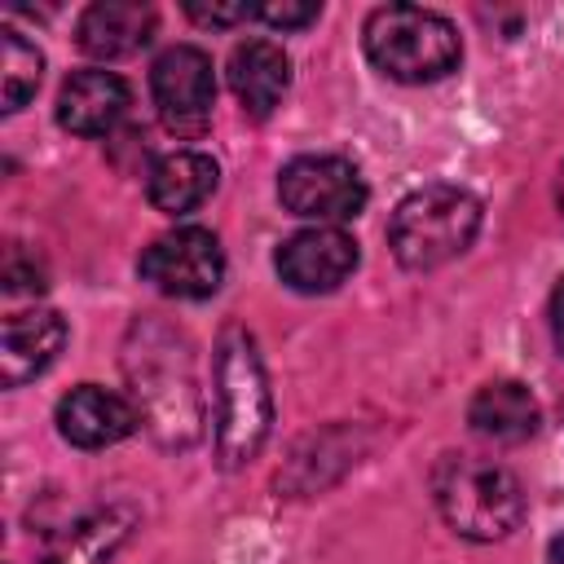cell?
I'll list each match as a JSON object with an SVG mask.
<instances>
[{"label": "cell", "instance_id": "obj_1", "mask_svg": "<svg viewBox=\"0 0 564 564\" xmlns=\"http://www.w3.org/2000/svg\"><path fill=\"white\" fill-rule=\"evenodd\" d=\"M123 370L137 392V414L159 445L185 449L203 436V392L181 330L163 322H137L128 335Z\"/></svg>", "mask_w": 564, "mask_h": 564}, {"label": "cell", "instance_id": "obj_2", "mask_svg": "<svg viewBox=\"0 0 564 564\" xmlns=\"http://www.w3.org/2000/svg\"><path fill=\"white\" fill-rule=\"evenodd\" d=\"M273 423L269 379L256 339L229 326L216 344V454L220 467H242L260 454Z\"/></svg>", "mask_w": 564, "mask_h": 564}, {"label": "cell", "instance_id": "obj_3", "mask_svg": "<svg viewBox=\"0 0 564 564\" xmlns=\"http://www.w3.org/2000/svg\"><path fill=\"white\" fill-rule=\"evenodd\" d=\"M432 498L445 524L471 542H498L524 520L520 480L507 467L471 454H445L432 467Z\"/></svg>", "mask_w": 564, "mask_h": 564}, {"label": "cell", "instance_id": "obj_4", "mask_svg": "<svg viewBox=\"0 0 564 564\" xmlns=\"http://www.w3.org/2000/svg\"><path fill=\"white\" fill-rule=\"evenodd\" d=\"M480 229V203L458 185H423L405 194L388 220V247L401 269L427 273L471 247Z\"/></svg>", "mask_w": 564, "mask_h": 564}, {"label": "cell", "instance_id": "obj_5", "mask_svg": "<svg viewBox=\"0 0 564 564\" xmlns=\"http://www.w3.org/2000/svg\"><path fill=\"white\" fill-rule=\"evenodd\" d=\"M366 57L401 84H432L449 75L463 57L458 31L449 18L419 9V4H383L361 26Z\"/></svg>", "mask_w": 564, "mask_h": 564}, {"label": "cell", "instance_id": "obj_6", "mask_svg": "<svg viewBox=\"0 0 564 564\" xmlns=\"http://www.w3.org/2000/svg\"><path fill=\"white\" fill-rule=\"evenodd\" d=\"M278 198L291 216H304L317 225H339L366 207V181L339 154H300L282 167Z\"/></svg>", "mask_w": 564, "mask_h": 564}, {"label": "cell", "instance_id": "obj_7", "mask_svg": "<svg viewBox=\"0 0 564 564\" xmlns=\"http://www.w3.org/2000/svg\"><path fill=\"white\" fill-rule=\"evenodd\" d=\"M150 93L159 106V119L176 137H198L216 106V75L212 57L198 44H172L150 66Z\"/></svg>", "mask_w": 564, "mask_h": 564}, {"label": "cell", "instance_id": "obj_8", "mask_svg": "<svg viewBox=\"0 0 564 564\" xmlns=\"http://www.w3.org/2000/svg\"><path fill=\"white\" fill-rule=\"evenodd\" d=\"M141 278L176 300H203L225 278V251L207 229H172L141 251Z\"/></svg>", "mask_w": 564, "mask_h": 564}, {"label": "cell", "instance_id": "obj_9", "mask_svg": "<svg viewBox=\"0 0 564 564\" xmlns=\"http://www.w3.org/2000/svg\"><path fill=\"white\" fill-rule=\"evenodd\" d=\"M278 278L300 295H326L357 269V242L335 225H313L291 234L278 256Z\"/></svg>", "mask_w": 564, "mask_h": 564}, {"label": "cell", "instance_id": "obj_10", "mask_svg": "<svg viewBox=\"0 0 564 564\" xmlns=\"http://www.w3.org/2000/svg\"><path fill=\"white\" fill-rule=\"evenodd\" d=\"M132 427H137V410L97 383H79L57 401V432L79 449H106L132 436Z\"/></svg>", "mask_w": 564, "mask_h": 564}, {"label": "cell", "instance_id": "obj_11", "mask_svg": "<svg viewBox=\"0 0 564 564\" xmlns=\"http://www.w3.org/2000/svg\"><path fill=\"white\" fill-rule=\"evenodd\" d=\"M66 344V322L53 308H26L4 317L0 330V379L4 388H18L53 366V357Z\"/></svg>", "mask_w": 564, "mask_h": 564}, {"label": "cell", "instance_id": "obj_12", "mask_svg": "<svg viewBox=\"0 0 564 564\" xmlns=\"http://www.w3.org/2000/svg\"><path fill=\"white\" fill-rule=\"evenodd\" d=\"M128 110V84L115 70H75L57 93V123L75 137H106Z\"/></svg>", "mask_w": 564, "mask_h": 564}, {"label": "cell", "instance_id": "obj_13", "mask_svg": "<svg viewBox=\"0 0 564 564\" xmlns=\"http://www.w3.org/2000/svg\"><path fill=\"white\" fill-rule=\"evenodd\" d=\"M229 88H234V97L242 101L247 115L269 119L282 106L286 88H291V62H286L282 44H273V40H242L229 53Z\"/></svg>", "mask_w": 564, "mask_h": 564}, {"label": "cell", "instance_id": "obj_14", "mask_svg": "<svg viewBox=\"0 0 564 564\" xmlns=\"http://www.w3.org/2000/svg\"><path fill=\"white\" fill-rule=\"evenodd\" d=\"M154 35V9L141 0H97L79 13L75 40L88 57H128Z\"/></svg>", "mask_w": 564, "mask_h": 564}, {"label": "cell", "instance_id": "obj_15", "mask_svg": "<svg viewBox=\"0 0 564 564\" xmlns=\"http://www.w3.org/2000/svg\"><path fill=\"white\" fill-rule=\"evenodd\" d=\"M216 163L198 150H172L163 159H154L150 176H145V198L154 203V212L163 216H185L194 207L207 203V194L216 189Z\"/></svg>", "mask_w": 564, "mask_h": 564}, {"label": "cell", "instance_id": "obj_16", "mask_svg": "<svg viewBox=\"0 0 564 564\" xmlns=\"http://www.w3.org/2000/svg\"><path fill=\"white\" fill-rule=\"evenodd\" d=\"M467 423L476 436L485 441H498V445H520L538 432V401L524 383L516 379H498V383H485L471 405H467Z\"/></svg>", "mask_w": 564, "mask_h": 564}, {"label": "cell", "instance_id": "obj_17", "mask_svg": "<svg viewBox=\"0 0 564 564\" xmlns=\"http://www.w3.org/2000/svg\"><path fill=\"white\" fill-rule=\"evenodd\" d=\"M137 524V511L132 507H101V511H88L84 520H75L48 551L40 564H106L123 538L132 533Z\"/></svg>", "mask_w": 564, "mask_h": 564}, {"label": "cell", "instance_id": "obj_18", "mask_svg": "<svg viewBox=\"0 0 564 564\" xmlns=\"http://www.w3.org/2000/svg\"><path fill=\"white\" fill-rule=\"evenodd\" d=\"M44 75V57L35 44H26L18 31H0V110H22Z\"/></svg>", "mask_w": 564, "mask_h": 564}, {"label": "cell", "instance_id": "obj_19", "mask_svg": "<svg viewBox=\"0 0 564 564\" xmlns=\"http://www.w3.org/2000/svg\"><path fill=\"white\" fill-rule=\"evenodd\" d=\"M322 9L313 0H264L256 4V18H264L269 26H282V31H295V26H308Z\"/></svg>", "mask_w": 564, "mask_h": 564}, {"label": "cell", "instance_id": "obj_20", "mask_svg": "<svg viewBox=\"0 0 564 564\" xmlns=\"http://www.w3.org/2000/svg\"><path fill=\"white\" fill-rule=\"evenodd\" d=\"M0 278H4V291H9V295H18V291H40V286H44V269H40L35 260L22 264V247H18V242L4 251Z\"/></svg>", "mask_w": 564, "mask_h": 564}, {"label": "cell", "instance_id": "obj_21", "mask_svg": "<svg viewBox=\"0 0 564 564\" xmlns=\"http://www.w3.org/2000/svg\"><path fill=\"white\" fill-rule=\"evenodd\" d=\"M185 13L194 18V22H203V26H234V22H242V18H256V4H247V0H234V4H203V0H189L185 4Z\"/></svg>", "mask_w": 564, "mask_h": 564}, {"label": "cell", "instance_id": "obj_22", "mask_svg": "<svg viewBox=\"0 0 564 564\" xmlns=\"http://www.w3.org/2000/svg\"><path fill=\"white\" fill-rule=\"evenodd\" d=\"M551 335H555V348L564 352V278L551 291Z\"/></svg>", "mask_w": 564, "mask_h": 564}, {"label": "cell", "instance_id": "obj_23", "mask_svg": "<svg viewBox=\"0 0 564 564\" xmlns=\"http://www.w3.org/2000/svg\"><path fill=\"white\" fill-rule=\"evenodd\" d=\"M551 564H564V538L555 542V551H551Z\"/></svg>", "mask_w": 564, "mask_h": 564}, {"label": "cell", "instance_id": "obj_24", "mask_svg": "<svg viewBox=\"0 0 564 564\" xmlns=\"http://www.w3.org/2000/svg\"><path fill=\"white\" fill-rule=\"evenodd\" d=\"M555 203H560V212H564V167H560V185H555Z\"/></svg>", "mask_w": 564, "mask_h": 564}]
</instances>
